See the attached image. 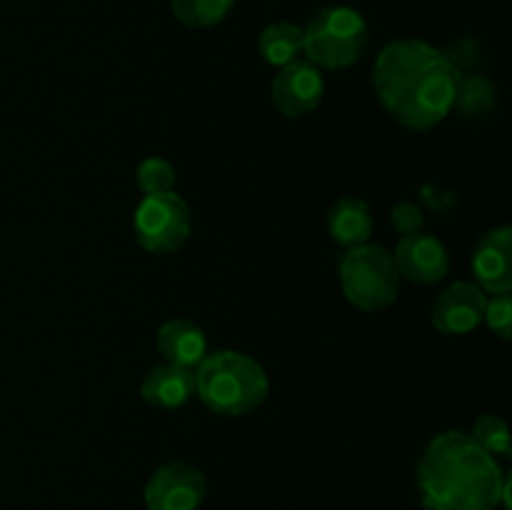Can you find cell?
<instances>
[{
  "instance_id": "20",
  "label": "cell",
  "mask_w": 512,
  "mask_h": 510,
  "mask_svg": "<svg viewBox=\"0 0 512 510\" xmlns=\"http://www.w3.org/2000/svg\"><path fill=\"white\" fill-rule=\"evenodd\" d=\"M483 323H488V328L498 335L500 340L512 338V300L510 293H498L493 298L485 300V313Z\"/></svg>"
},
{
  "instance_id": "3",
  "label": "cell",
  "mask_w": 512,
  "mask_h": 510,
  "mask_svg": "<svg viewBox=\"0 0 512 510\" xmlns=\"http://www.w3.org/2000/svg\"><path fill=\"white\" fill-rule=\"evenodd\" d=\"M195 395L223 418H243L265 403L270 378L263 365L238 350H213L198 363Z\"/></svg>"
},
{
  "instance_id": "6",
  "label": "cell",
  "mask_w": 512,
  "mask_h": 510,
  "mask_svg": "<svg viewBox=\"0 0 512 510\" xmlns=\"http://www.w3.org/2000/svg\"><path fill=\"white\" fill-rule=\"evenodd\" d=\"M193 230L190 205L175 190L145 195L133 215V233L140 248L150 255H173L188 243Z\"/></svg>"
},
{
  "instance_id": "13",
  "label": "cell",
  "mask_w": 512,
  "mask_h": 510,
  "mask_svg": "<svg viewBox=\"0 0 512 510\" xmlns=\"http://www.w3.org/2000/svg\"><path fill=\"white\" fill-rule=\"evenodd\" d=\"M140 395L158 410H178L195 395V373L178 365H155L140 383Z\"/></svg>"
},
{
  "instance_id": "10",
  "label": "cell",
  "mask_w": 512,
  "mask_h": 510,
  "mask_svg": "<svg viewBox=\"0 0 512 510\" xmlns=\"http://www.w3.org/2000/svg\"><path fill=\"white\" fill-rule=\"evenodd\" d=\"M395 265H398L400 278H408L410 283L435 285L448 275L450 255L448 248L430 233L403 235L395 245L393 253Z\"/></svg>"
},
{
  "instance_id": "14",
  "label": "cell",
  "mask_w": 512,
  "mask_h": 510,
  "mask_svg": "<svg viewBox=\"0 0 512 510\" xmlns=\"http://www.w3.org/2000/svg\"><path fill=\"white\" fill-rule=\"evenodd\" d=\"M325 225H328V235L343 248H355V245L368 243L373 235L375 220L370 213V205L363 198L355 195H343L330 205L328 215H325Z\"/></svg>"
},
{
  "instance_id": "5",
  "label": "cell",
  "mask_w": 512,
  "mask_h": 510,
  "mask_svg": "<svg viewBox=\"0 0 512 510\" xmlns=\"http://www.w3.org/2000/svg\"><path fill=\"white\" fill-rule=\"evenodd\" d=\"M368 40V23L358 10L330 5L303 28V53L315 68L343 70L363 58Z\"/></svg>"
},
{
  "instance_id": "18",
  "label": "cell",
  "mask_w": 512,
  "mask_h": 510,
  "mask_svg": "<svg viewBox=\"0 0 512 510\" xmlns=\"http://www.w3.org/2000/svg\"><path fill=\"white\" fill-rule=\"evenodd\" d=\"M175 168L170 160L160 158V155H150L135 170V183H138L140 193L143 195H158L170 193L175 185Z\"/></svg>"
},
{
  "instance_id": "17",
  "label": "cell",
  "mask_w": 512,
  "mask_h": 510,
  "mask_svg": "<svg viewBox=\"0 0 512 510\" xmlns=\"http://www.w3.org/2000/svg\"><path fill=\"white\" fill-rule=\"evenodd\" d=\"M235 0H170L173 15L188 28H213L230 13Z\"/></svg>"
},
{
  "instance_id": "19",
  "label": "cell",
  "mask_w": 512,
  "mask_h": 510,
  "mask_svg": "<svg viewBox=\"0 0 512 510\" xmlns=\"http://www.w3.org/2000/svg\"><path fill=\"white\" fill-rule=\"evenodd\" d=\"M473 435L478 440L480 448L488 450L490 455H500V458H510V430L500 415L483 413L473 425Z\"/></svg>"
},
{
  "instance_id": "2",
  "label": "cell",
  "mask_w": 512,
  "mask_h": 510,
  "mask_svg": "<svg viewBox=\"0 0 512 510\" xmlns=\"http://www.w3.org/2000/svg\"><path fill=\"white\" fill-rule=\"evenodd\" d=\"M505 473L495 455L465 430L438 433L418 460L415 480L425 510H495Z\"/></svg>"
},
{
  "instance_id": "4",
  "label": "cell",
  "mask_w": 512,
  "mask_h": 510,
  "mask_svg": "<svg viewBox=\"0 0 512 510\" xmlns=\"http://www.w3.org/2000/svg\"><path fill=\"white\" fill-rule=\"evenodd\" d=\"M340 290L353 308L380 313L400 295V273L393 253L383 245L363 243L345 250L338 265Z\"/></svg>"
},
{
  "instance_id": "7",
  "label": "cell",
  "mask_w": 512,
  "mask_h": 510,
  "mask_svg": "<svg viewBox=\"0 0 512 510\" xmlns=\"http://www.w3.org/2000/svg\"><path fill=\"white\" fill-rule=\"evenodd\" d=\"M208 493L203 470L185 460H173L155 470L145 483L148 510H198Z\"/></svg>"
},
{
  "instance_id": "21",
  "label": "cell",
  "mask_w": 512,
  "mask_h": 510,
  "mask_svg": "<svg viewBox=\"0 0 512 510\" xmlns=\"http://www.w3.org/2000/svg\"><path fill=\"white\" fill-rule=\"evenodd\" d=\"M443 53L448 55V60L455 65V70H458L460 75H470L480 65V60H483V50H480L478 40L473 38L455 40V43L450 45L448 50H443Z\"/></svg>"
},
{
  "instance_id": "9",
  "label": "cell",
  "mask_w": 512,
  "mask_h": 510,
  "mask_svg": "<svg viewBox=\"0 0 512 510\" xmlns=\"http://www.w3.org/2000/svg\"><path fill=\"white\" fill-rule=\"evenodd\" d=\"M485 300L488 293L473 280H455L433 300L430 323L443 335L473 333L483 323Z\"/></svg>"
},
{
  "instance_id": "1",
  "label": "cell",
  "mask_w": 512,
  "mask_h": 510,
  "mask_svg": "<svg viewBox=\"0 0 512 510\" xmlns=\"http://www.w3.org/2000/svg\"><path fill=\"white\" fill-rule=\"evenodd\" d=\"M463 75L448 55L420 38L385 45L373 65V90L380 105L403 128L425 133L443 123L455 105Z\"/></svg>"
},
{
  "instance_id": "11",
  "label": "cell",
  "mask_w": 512,
  "mask_h": 510,
  "mask_svg": "<svg viewBox=\"0 0 512 510\" xmlns=\"http://www.w3.org/2000/svg\"><path fill=\"white\" fill-rule=\"evenodd\" d=\"M475 285L498 295L512 290V230L508 225L488 230L478 238L470 258Z\"/></svg>"
},
{
  "instance_id": "12",
  "label": "cell",
  "mask_w": 512,
  "mask_h": 510,
  "mask_svg": "<svg viewBox=\"0 0 512 510\" xmlns=\"http://www.w3.org/2000/svg\"><path fill=\"white\" fill-rule=\"evenodd\" d=\"M155 348L165 363L195 370L200 360L208 355V340L198 323L188 318H173L158 328Z\"/></svg>"
},
{
  "instance_id": "22",
  "label": "cell",
  "mask_w": 512,
  "mask_h": 510,
  "mask_svg": "<svg viewBox=\"0 0 512 510\" xmlns=\"http://www.w3.org/2000/svg\"><path fill=\"white\" fill-rule=\"evenodd\" d=\"M423 223H425L423 208L410 203V200H403V203L393 205V210H390V225H393V230L400 235V238H403V235L420 233V230H423Z\"/></svg>"
},
{
  "instance_id": "8",
  "label": "cell",
  "mask_w": 512,
  "mask_h": 510,
  "mask_svg": "<svg viewBox=\"0 0 512 510\" xmlns=\"http://www.w3.org/2000/svg\"><path fill=\"white\" fill-rule=\"evenodd\" d=\"M273 105L285 118H305L323 103L325 80L320 68L308 60H293L290 65L280 68V73L270 85Z\"/></svg>"
},
{
  "instance_id": "23",
  "label": "cell",
  "mask_w": 512,
  "mask_h": 510,
  "mask_svg": "<svg viewBox=\"0 0 512 510\" xmlns=\"http://www.w3.org/2000/svg\"><path fill=\"white\" fill-rule=\"evenodd\" d=\"M423 200L430 205V208L438 210V213H448V208L443 205V200L445 203H455V193H435V190L423 188Z\"/></svg>"
},
{
  "instance_id": "16",
  "label": "cell",
  "mask_w": 512,
  "mask_h": 510,
  "mask_svg": "<svg viewBox=\"0 0 512 510\" xmlns=\"http://www.w3.org/2000/svg\"><path fill=\"white\" fill-rule=\"evenodd\" d=\"M495 103H498V88L493 80L480 73L460 78L453 108H458L465 118H488L493 115Z\"/></svg>"
},
{
  "instance_id": "15",
  "label": "cell",
  "mask_w": 512,
  "mask_h": 510,
  "mask_svg": "<svg viewBox=\"0 0 512 510\" xmlns=\"http://www.w3.org/2000/svg\"><path fill=\"white\" fill-rule=\"evenodd\" d=\"M258 50L268 65L285 68L303 53V28H298L295 23H285V20L268 25L260 33Z\"/></svg>"
}]
</instances>
